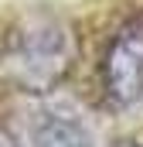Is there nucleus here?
<instances>
[{
	"label": "nucleus",
	"instance_id": "obj_2",
	"mask_svg": "<svg viewBox=\"0 0 143 147\" xmlns=\"http://www.w3.org/2000/svg\"><path fill=\"white\" fill-rule=\"evenodd\" d=\"M99 86L109 110H133L143 99V14L116 28L102 55Z\"/></svg>",
	"mask_w": 143,
	"mask_h": 147
},
{
	"label": "nucleus",
	"instance_id": "obj_4",
	"mask_svg": "<svg viewBox=\"0 0 143 147\" xmlns=\"http://www.w3.org/2000/svg\"><path fill=\"white\" fill-rule=\"evenodd\" d=\"M112 147H143V137H123V140H116Z\"/></svg>",
	"mask_w": 143,
	"mask_h": 147
},
{
	"label": "nucleus",
	"instance_id": "obj_1",
	"mask_svg": "<svg viewBox=\"0 0 143 147\" xmlns=\"http://www.w3.org/2000/svg\"><path fill=\"white\" fill-rule=\"evenodd\" d=\"M78 58V34L65 17L34 10L0 31V86L44 96L58 89Z\"/></svg>",
	"mask_w": 143,
	"mask_h": 147
},
{
	"label": "nucleus",
	"instance_id": "obj_3",
	"mask_svg": "<svg viewBox=\"0 0 143 147\" xmlns=\"http://www.w3.org/2000/svg\"><path fill=\"white\" fill-rule=\"evenodd\" d=\"M24 147H92L89 130L72 116V113H41L31 120L27 134H24Z\"/></svg>",
	"mask_w": 143,
	"mask_h": 147
}]
</instances>
